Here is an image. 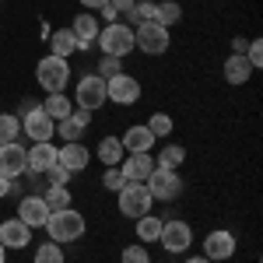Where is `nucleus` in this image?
Here are the masks:
<instances>
[{
	"label": "nucleus",
	"mask_w": 263,
	"mask_h": 263,
	"mask_svg": "<svg viewBox=\"0 0 263 263\" xmlns=\"http://www.w3.org/2000/svg\"><path fill=\"white\" fill-rule=\"evenodd\" d=\"M46 235H49V242L57 246H67V242H78L84 239V232H88V221H84V214L78 207H63V211H49V218H46Z\"/></svg>",
	"instance_id": "f257e3e1"
},
{
	"label": "nucleus",
	"mask_w": 263,
	"mask_h": 263,
	"mask_svg": "<svg viewBox=\"0 0 263 263\" xmlns=\"http://www.w3.org/2000/svg\"><path fill=\"white\" fill-rule=\"evenodd\" d=\"M95 46L102 49V57H116V60H123V57H130V53L137 49V46H134V28H130L126 21H109V25L99 32Z\"/></svg>",
	"instance_id": "f03ea898"
},
{
	"label": "nucleus",
	"mask_w": 263,
	"mask_h": 263,
	"mask_svg": "<svg viewBox=\"0 0 263 263\" xmlns=\"http://www.w3.org/2000/svg\"><path fill=\"white\" fill-rule=\"evenodd\" d=\"M70 63L63 60V57H42L39 63H35V81H39V88L46 91V95H57V91H67V84H70Z\"/></svg>",
	"instance_id": "7ed1b4c3"
},
{
	"label": "nucleus",
	"mask_w": 263,
	"mask_h": 263,
	"mask_svg": "<svg viewBox=\"0 0 263 263\" xmlns=\"http://www.w3.org/2000/svg\"><path fill=\"white\" fill-rule=\"evenodd\" d=\"M116 207H120L123 218H144V214H151V207H155V197H151V190L144 186V182H126L120 193H116Z\"/></svg>",
	"instance_id": "20e7f679"
},
{
	"label": "nucleus",
	"mask_w": 263,
	"mask_h": 263,
	"mask_svg": "<svg viewBox=\"0 0 263 263\" xmlns=\"http://www.w3.org/2000/svg\"><path fill=\"white\" fill-rule=\"evenodd\" d=\"M134 46L141 53H147V57H162L165 49L172 46V32L165 25H158V21H144V25L134 28Z\"/></svg>",
	"instance_id": "39448f33"
},
{
	"label": "nucleus",
	"mask_w": 263,
	"mask_h": 263,
	"mask_svg": "<svg viewBox=\"0 0 263 263\" xmlns=\"http://www.w3.org/2000/svg\"><path fill=\"white\" fill-rule=\"evenodd\" d=\"M144 186L151 190V197H155V200H162V203L179 200L182 190H186V182H182L179 172H172V168H158V165H155V172L144 179Z\"/></svg>",
	"instance_id": "423d86ee"
},
{
	"label": "nucleus",
	"mask_w": 263,
	"mask_h": 263,
	"mask_svg": "<svg viewBox=\"0 0 263 263\" xmlns=\"http://www.w3.org/2000/svg\"><path fill=\"white\" fill-rule=\"evenodd\" d=\"M74 102H78V109H88V112H99L102 105H105V78L99 74H81L78 84H74Z\"/></svg>",
	"instance_id": "0eeeda50"
},
{
	"label": "nucleus",
	"mask_w": 263,
	"mask_h": 263,
	"mask_svg": "<svg viewBox=\"0 0 263 263\" xmlns=\"http://www.w3.org/2000/svg\"><path fill=\"white\" fill-rule=\"evenodd\" d=\"M158 242H162L165 253L182 256V253L193 246V228L182 221V218H168V221H162V235H158Z\"/></svg>",
	"instance_id": "6e6552de"
},
{
	"label": "nucleus",
	"mask_w": 263,
	"mask_h": 263,
	"mask_svg": "<svg viewBox=\"0 0 263 263\" xmlns=\"http://www.w3.org/2000/svg\"><path fill=\"white\" fill-rule=\"evenodd\" d=\"M21 134H25L32 144H42V141H53V137H57V120H49V116H46L42 102L21 116Z\"/></svg>",
	"instance_id": "1a4fd4ad"
},
{
	"label": "nucleus",
	"mask_w": 263,
	"mask_h": 263,
	"mask_svg": "<svg viewBox=\"0 0 263 263\" xmlns=\"http://www.w3.org/2000/svg\"><path fill=\"white\" fill-rule=\"evenodd\" d=\"M0 176L11 182H18L21 176H28V158H25V147L18 141L0 144Z\"/></svg>",
	"instance_id": "9d476101"
},
{
	"label": "nucleus",
	"mask_w": 263,
	"mask_h": 263,
	"mask_svg": "<svg viewBox=\"0 0 263 263\" xmlns=\"http://www.w3.org/2000/svg\"><path fill=\"white\" fill-rule=\"evenodd\" d=\"M105 99L116 102V105H134V102L141 99V81L123 70V74H116V78L105 81Z\"/></svg>",
	"instance_id": "9b49d317"
},
{
	"label": "nucleus",
	"mask_w": 263,
	"mask_h": 263,
	"mask_svg": "<svg viewBox=\"0 0 263 263\" xmlns=\"http://www.w3.org/2000/svg\"><path fill=\"white\" fill-rule=\"evenodd\" d=\"M203 256H207L211 263L232 260V256H235V235H232V232H224V228L207 232V239H203Z\"/></svg>",
	"instance_id": "f8f14e48"
},
{
	"label": "nucleus",
	"mask_w": 263,
	"mask_h": 263,
	"mask_svg": "<svg viewBox=\"0 0 263 263\" xmlns=\"http://www.w3.org/2000/svg\"><path fill=\"white\" fill-rule=\"evenodd\" d=\"M14 218H21L28 228H42L46 218H49V207H46V200H42V193H25Z\"/></svg>",
	"instance_id": "ddd939ff"
},
{
	"label": "nucleus",
	"mask_w": 263,
	"mask_h": 263,
	"mask_svg": "<svg viewBox=\"0 0 263 263\" xmlns=\"http://www.w3.org/2000/svg\"><path fill=\"white\" fill-rule=\"evenodd\" d=\"M70 32H74L78 53H81V49H91V46H95V39H99V32H102V21L95 18L91 11H84V14H78V18L70 21Z\"/></svg>",
	"instance_id": "4468645a"
},
{
	"label": "nucleus",
	"mask_w": 263,
	"mask_h": 263,
	"mask_svg": "<svg viewBox=\"0 0 263 263\" xmlns=\"http://www.w3.org/2000/svg\"><path fill=\"white\" fill-rule=\"evenodd\" d=\"M0 246L4 249H25V246H32V228L21 221V218L0 221Z\"/></svg>",
	"instance_id": "2eb2a0df"
},
{
	"label": "nucleus",
	"mask_w": 263,
	"mask_h": 263,
	"mask_svg": "<svg viewBox=\"0 0 263 263\" xmlns=\"http://www.w3.org/2000/svg\"><path fill=\"white\" fill-rule=\"evenodd\" d=\"M57 162L70 172V176H78V172H84L88 168V162H91V151L84 147L81 141L74 144H63V147H57Z\"/></svg>",
	"instance_id": "dca6fc26"
},
{
	"label": "nucleus",
	"mask_w": 263,
	"mask_h": 263,
	"mask_svg": "<svg viewBox=\"0 0 263 263\" xmlns=\"http://www.w3.org/2000/svg\"><path fill=\"white\" fill-rule=\"evenodd\" d=\"M120 172L126 182H144L151 172H155V155L151 151H141V155H130L120 162Z\"/></svg>",
	"instance_id": "f3484780"
},
{
	"label": "nucleus",
	"mask_w": 263,
	"mask_h": 263,
	"mask_svg": "<svg viewBox=\"0 0 263 263\" xmlns=\"http://www.w3.org/2000/svg\"><path fill=\"white\" fill-rule=\"evenodd\" d=\"M25 158H28V176H42L49 165H57V144L53 141H42L25 147Z\"/></svg>",
	"instance_id": "a211bd4d"
},
{
	"label": "nucleus",
	"mask_w": 263,
	"mask_h": 263,
	"mask_svg": "<svg viewBox=\"0 0 263 263\" xmlns=\"http://www.w3.org/2000/svg\"><path fill=\"white\" fill-rule=\"evenodd\" d=\"M155 141H158V137H155V134L144 126V123L130 126V130H126V134L120 137V144H123V151H126V155H141V151H151V147H155Z\"/></svg>",
	"instance_id": "6ab92c4d"
},
{
	"label": "nucleus",
	"mask_w": 263,
	"mask_h": 263,
	"mask_svg": "<svg viewBox=\"0 0 263 263\" xmlns=\"http://www.w3.org/2000/svg\"><path fill=\"white\" fill-rule=\"evenodd\" d=\"M249 78H253L249 60H246L242 53H232V57L224 60V81H228V84H246Z\"/></svg>",
	"instance_id": "aec40b11"
},
{
	"label": "nucleus",
	"mask_w": 263,
	"mask_h": 263,
	"mask_svg": "<svg viewBox=\"0 0 263 263\" xmlns=\"http://www.w3.org/2000/svg\"><path fill=\"white\" fill-rule=\"evenodd\" d=\"M49 49H53V57H70V53H78V39H74V32L70 28H57V32H49Z\"/></svg>",
	"instance_id": "412c9836"
},
{
	"label": "nucleus",
	"mask_w": 263,
	"mask_h": 263,
	"mask_svg": "<svg viewBox=\"0 0 263 263\" xmlns=\"http://www.w3.org/2000/svg\"><path fill=\"white\" fill-rule=\"evenodd\" d=\"M137 242L141 246H151L158 242V235H162V218H155V214H144V218H137Z\"/></svg>",
	"instance_id": "4be33fe9"
},
{
	"label": "nucleus",
	"mask_w": 263,
	"mask_h": 263,
	"mask_svg": "<svg viewBox=\"0 0 263 263\" xmlns=\"http://www.w3.org/2000/svg\"><path fill=\"white\" fill-rule=\"evenodd\" d=\"M42 109H46V116H49V120H67V116L74 112V102L67 99L63 91H57V95H46Z\"/></svg>",
	"instance_id": "5701e85b"
},
{
	"label": "nucleus",
	"mask_w": 263,
	"mask_h": 263,
	"mask_svg": "<svg viewBox=\"0 0 263 263\" xmlns=\"http://www.w3.org/2000/svg\"><path fill=\"white\" fill-rule=\"evenodd\" d=\"M123 158H126V151H123L120 137H102L99 141V162L109 168V165H120Z\"/></svg>",
	"instance_id": "b1692460"
},
{
	"label": "nucleus",
	"mask_w": 263,
	"mask_h": 263,
	"mask_svg": "<svg viewBox=\"0 0 263 263\" xmlns=\"http://www.w3.org/2000/svg\"><path fill=\"white\" fill-rule=\"evenodd\" d=\"M182 162H186V147L182 144H165L162 151H158V158H155L158 168H172V172H179Z\"/></svg>",
	"instance_id": "393cba45"
},
{
	"label": "nucleus",
	"mask_w": 263,
	"mask_h": 263,
	"mask_svg": "<svg viewBox=\"0 0 263 263\" xmlns=\"http://www.w3.org/2000/svg\"><path fill=\"white\" fill-rule=\"evenodd\" d=\"M42 200L49 211H63V207H74V193L67 186H46L42 190Z\"/></svg>",
	"instance_id": "a878e982"
},
{
	"label": "nucleus",
	"mask_w": 263,
	"mask_h": 263,
	"mask_svg": "<svg viewBox=\"0 0 263 263\" xmlns=\"http://www.w3.org/2000/svg\"><path fill=\"white\" fill-rule=\"evenodd\" d=\"M123 18L130 21V28H137L144 21H155V0H134V7H130Z\"/></svg>",
	"instance_id": "bb28decb"
},
{
	"label": "nucleus",
	"mask_w": 263,
	"mask_h": 263,
	"mask_svg": "<svg viewBox=\"0 0 263 263\" xmlns=\"http://www.w3.org/2000/svg\"><path fill=\"white\" fill-rule=\"evenodd\" d=\"M155 21L165 25V28H172L176 21H182V7L176 0H162V4H155Z\"/></svg>",
	"instance_id": "cd10ccee"
},
{
	"label": "nucleus",
	"mask_w": 263,
	"mask_h": 263,
	"mask_svg": "<svg viewBox=\"0 0 263 263\" xmlns=\"http://www.w3.org/2000/svg\"><path fill=\"white\" fill-rule=\"evenodd\" d=\"M57 137H63V144H74L84 137V126L74 116H67V120H57Z\"/></svg>",
	"instance_id": "c85d7f7f"
},
{
	"label": "nucleus",
	"mask_w": 263,
	"mask_h": 263,
	"mask_svg": "<svg viewBox=\"0 0 263 263\" xmlns=\"http://www.w3.org/2000/svg\"><path fill=\"white\" fill-rule=\"evenodd\" d=\"M21 137V120L11 112H0V144H11Z\"/></svg>",
	"instance_id": "c756f323"
},
{
	"label": "nucleus",
	"mask_w": 263,
	"mask_h": 263,
	"mask_svg": "<svg viewBox=\"0 0 263 263\" xmlns=\"http://www.w3.org/2000/svg\"><path fill=\"white\" fill-rule=\"evenodd\" d=\"M32 263H67V260H63V246H57V242H42L39 249H35Z\"/></svg>",
	"instance_id": "7c9ffc66"
},
{
	"label": "nucleus",
	"mask_w": 263,
	"mask_h": 263,
	"mask_svg": "<svg viewBox=\"0 0 263 263\" xmlns=\"http://www.w3.org/2000/svg\"><path fill=\"white\" fill-rule=\"evenodd\" d=\"M144 126H147V130H151L155 137H168L176 123H172V116H168V112H151V120L144 123Z\"/></svg>",
	"instance_id": "2f4dec72"
},
{
	"label": "nucleus",
	"mask_w": 263,
	"mask_h": 263,
	"mask_svg": "<svg viewBox=\"0 0 263 263\" xmlns=\"http://www.w3.org/2000/svg\"><path fill=\"white\" fill-rule=\"evenodd\" d=\"M123 186H126V179H123L120 165H109V168L102 172V190H112V193H120Z\"/></svg>",
	"instance_id": "473e14b6"
},
{
	"label": "nucleus",
	"mask_w": 263,
	"mask_h": 263,
	"mask_svg": "<svg viewBox=\"0 0 263 263\" xmlns=\"http://www.w3.org/2000/svg\"><path fill=\"white\" fill-rule=\"evenodd\" d=\"M120 263H151V253L147 246H126L120 253Z\"/></svg>",
	"instance_id": "72a5a7b5"
},
{
	"label": "nucleus",
	"mask_w": 263,
	"mask_h": 263,
	"mask_svg": "<svg viewBox=\"0 0 263 263\" xmlns=\"http://www.w3.org/2000/svg\"><path fill=\"white\" fill-rule=\"evenodd\" d=\"M95 74L109 81V78H116V74H123V60H116V57H102V60H99V70H95Z\"/></svg>",
	"instance_id": "f704fd0d"
},
{
	"label": "nucleus",
	"mask_w": 263,
	"mask_h": 263,
	"mask_svg": "<svg viewBox=\"0 0 263 263\" xmlns=\"http://www.w3.org/2000/svg\"><path fill=\"white\" fill-rule=\"evenodd\" d=\"M42 176H46V182H49V186H67V182H70V172H67V168H63L60 162H57V165H49V168H46Z\"/></svg>",
	"instance_id": "c9c22d12"
},
{
	"label": "nucleus",
	"mask_w": 263,
	"mask_h": 263,
	"mask_svg": "<svg viewBox=\"0 0 263 263\" xmlns=\"http://www.w3.org/2000/svg\"><path fill=\"white\" fill-rule=\"evenodd\" d=\"M242 57L249 60V67H253V70H260V67H263V42H260V39H253L249 46H246Z\"/></svg>",
	"instance_id": "e433bc0d"
},
{
	"label": "nucleus",
	"mask_w": 263,
	"mask_h": 263,
	"mask_svg": "<svg viewBox=\"0 0 263 263\" xmlns=\"http://www.w3.org/2000/svg\"><path fill=\"white\" fill-rule=\"evenodd\" d=\"M99 18L105 21V25H109V21H116V18H120V14H116V7H109V4H102V7H99Z\"/></svg>",
	"instance_id": "4c0bfd02"
},
{
	"label": "nucleus",
	"mask_w": 263,
	"mask_h": 263,
	"mask_svg": "<svg viewBox=\"0 0 263 263\" xmlns=\"http://www.w3.org/2000/svg\"><path fill=\"white\" fill-rule=\"evenodd\" d=\"M70 116H74V120H78L84 130H88V123H91V112H88V109H78V105H74V112H70Z\"/></svg>",
	"instance_id": "58836bf2"
},
{
	"label": "nucleus",
	"mask_w": 263,
	"mask_h": 263,
	"mask_svg": "<svg viewBox=\"0 0 263 263\" xmlns=\"http://www.w3.org/2000/svg\"><path fill=\"white\" fill-rule=\"evenodd\" d=\"M109 7H116V14H126L130 7H134V0H105Z\"/></svg>",
	"instance_id": "ea45409f"
},
{
	"label": "nucleus",
	"mask_w": 263,
	"mask_h": 263,
	"mask_svg": "<svg viewBox=\"0 0 263 263\" xmlns=\"http://www.w3.org/2000/svg\"><path fill=\"white\" fill-rule=\"evenodd\" d=\"M11 190H14V182H11V179H4V176H0V197H7Z\"/></svg>",
	"instance_id": "a19ab883"
},
{
	"label": "nucleus",
	"mask_w": 263,
	"mask_h": 263,
	"mask_svg": "<svg viewBox=\"0 0 263 263\" xmlns=\"http://www.w3.org/2000/svg\"><path fill=\"white\" fill-rule=\"evenodd\" d=\"M102 4H105V0H81V7H84V11H99Z\"/></svg>",
	"instance_id": "79ce46f5"
},
{
	"label": "nucleus",
	"mask_w": 263,
	"mask_h": 263,
	"mask_svg": "<svg viewBox=\"0 0 263 263\" xmlns=\"http://www.w3.org/2000/svg\"><path fill=\"white\" fill-rule=\"evenodd\" d=\"M35 105H39V102H35V99H25V102H21V116H25L28 109H35Z\"/></svg>",
	"instance_id": "37998d69"
},
{
	"label": "nucleus",
	"mask_w": 263,
	"mask_h": 263,
	"mask_svg": "<svg viewBox=\"0 0 263 263\" xmlns=\"http://www.w3.org/2000/svg\"><path fill=\"white\" fill-rule=\"evenodd\" d=\"M246 46H249L246 39H235V42H232V49H235V53H246Z\"/></svg>",
	"instance_id": "c03bdc74"
},
{
	"label": "nucleus",
	"mask_w": 263,
	"mask_h": 263,
	"mask_svg": "<svg viewBox=\"0 0 263 263\" xmlns=\"http://www.w3.org/2000/svg\"><path fill=\"white\" fill-rule=\"evenodd\" d=\"M186 263H211V260H207V256H190Z\"/></svg>",
	"instance_id": "a18cd8bd"
},
{
	"label": "nucleus",
	"mask_w": 263,
	"mask_h": 263,
	"mask_svg": "<svg viewBox=\"0 0 263 263\" xmlns=\"http://www.w3.org/2000/svg\"><path fill=\"white\" fill-rule=\"evenodd\" d=\"M0 263H7V249L4 246H0Z\"/></svg>",
	"instance_id": "49530a36"
}]
</instances>
